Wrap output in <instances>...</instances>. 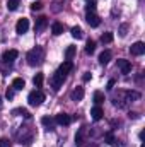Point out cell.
Segmentation results:
<instances>
[{"instance_id":"obj_7","label":"cell","mask_w":145,"mask_h":147,"mask_svg":"<svg viewBox=\"0 0 145 147\" xmlns=\"http://www.w3.org/2000/svg\"><path fill=\"white\" fill-rule=\"evenodd\" d=\"M130 53H132V55H135V57L144 55V53H145V45L142 43V41L133 43V45H132V48H130Z\"/></svg>"},{"instance_id":"obj_30","label":"cell","mask_w":145,"mask_h":147,"mask_svg":"<svg viewBox=\"0 0 145 147\" xmlns=\"http://www.w3.org/2000/svg\"><path fill=\"white\" fill-rule=\"evenodd\" d=\"M85 10H87V12H94V10H96V3H94V2H87Z\"/></svg>"},{"instance_id":"obj_32","label":"cell","mask_w":145,"mask_h":147,"mask_svg":"<svg viewBox=\"0 0 145 147\" xmlns=\"http://www.w3.org/2000/svg\"><path fill=\"white\" fill-rule=\"evenodd\" d=\"M91 77H92L91 72H85L84 75H82V80H84V82H89V80H91Z\"/></svg>"},{"instance_id":"obj_10","label":"cell","mask_w":145,"mask_h":147,"mask_svg":"<svg viewBox=\"0 0 145 147\" xmlns=\"http://www.w3.org/2000/svg\"><path fill=\"white\" fill-rule=\"evenodd\" d=\"M72 69H73V63L70 62V60H65V62H63V63H62V65L58 67V70H56V72H58V74H62L63 77H67V74L70 72Z\"/></svg>"},{"instance_id":"obj_2","label":"cell","mask_w":145,"mask_h":147,"mask_svg":"<svg viewBox=\"0 0 145 147\" xmlns=\"http://www.w3.org/2000/svg\"><path fill=\"white\" fill-rule=\"evenodd\" d=\"M26 60H28V63H29L31 67H38V65H41L43 60H44V50H43L41 46H36V48L29 50L28 55H26Z\"/></svg>"},{"instance_id":"obj_20","label":"cell","mask_w":145,"mask_h":147,"mask_svg":"<svg viewBox=\"0 0 145 147\" xmlns=\"http://www.w3.org/2000/svg\"><path fill=\"white\" fill-rule=\"evenodd\" d=\"M12 113H14V115H19V116H22V118H31V113L28 110H24V108H15Z\"/></svg>"},{"instance_id":"obj_19","label":"cell","mask_w":145,"mask_h":147,"mask_svg":"<svg viewBox=\"0 0 145 147\" xmlns=\"http://www.w3.org/2000/svg\"><path fill=\"white\" fill-rule=\"evenodd\" d=\"M85 134H87V128L84 127V128H80V130H79V134L75 135V142H77L79 146H80V144H84V137H85Z\"/></svg>"},{"instance_id":"obj_29","label":"cell","mask_w":145,"mask_h":147,"mask_svg":"<svg viewBox=\"0 0 145 147\" xmlns=\"http://www.w3.org/2000/svg\"><path fill=\"white\" fill-rule=\"evenodd\" d=\"M39 9H43V3L41 2H34V3H31V10H39Z\"/></svg>"},{"instance_id":"obj_24","label":"cell","mask_w":145,"mask_h":147,"mask_svg":"<svg viewBox=\"0 0 145 147\" xmlns=\"http://www.w3.org/2000/svg\"><path fill=\"white\" fill-rule=\"evenodd\" d=\"M94 103H96V105L104 103V94H103L101 91H96V92H94Z\"/></svg>"},{"instance_id":"obj_6","label":"cell","mask_w":145,"mask_h":147,"mask_svg":"<svg viewBox=\"0 0 145 147\" xmlns=\"http://www.w3.org/2000/svg\"><path fill=\"white\" fill-rule=\"evenodd\" d=\"M55 123L67 127V125H70V123H72V116H70V115H67V113H58V115L55 116Z\"/></svg>"},{"instance_id":"obj_35","label":"cell","mask_w":145,"mask_h":147,"mask_svg":"<svg viewBox=\"0 0 145 147\" xmlns=\"http://www.w3.org/2000/svg\"><path fill=\"white\" fill-rule=\"evenodd\" d=\"M113 87H114V80H109L108 82V91H113Z\"/></svg>"},{"instance_id":"obj_9","label":"cell","mask_w":145,"mask_h":147,"mask_svg":"<svg viewBox=\"0 0 145 147\" xmlns=\"http://www.w3.org/2000/svg\"><path fill=\"white\" fill-rule=\"evenodd\" d=\"M17 57H19V51H17V50H7V51L3 53L2 60H3L5 63H10V62H14Z\"/></svg>"},{"instance_id":"obj_23","label":"cell","mask_w":145,"mask_h":147,"mask_svg":"<svg viewBox=\"0 0 145 147\" xmlns=\"http://www.w3.org/2000/svg\"><path fill=\"white\" fill-rule=\"evenodd\" d=\"M43 80H44L43 74H36V75H34V79H33V84H34V87H41V86H43Z\"/></svg>"},{"instance_id":"obj_18","label":"cell","mask_w":145,"mask_h":147,"mask_svg":"<svg viewBox=\"0 0 145 147\" xmlns=\"http://www.w3.org/2000/svg\"><path fill=\"white\" fill-rule=\"evenodd\" d=\"M41 123H43L44 127H48V130H53V127H55V120L50 118V116H43V118H41Z\"/></svg>"},{"instance_id":"obj_26","label":"cell","mask_w":145,"mask_h":147,"mask_svg":"<svg viewBox=\"0 0 145 147\" xmlns=\"http://www.w3.org/2000/svg\"><path fill=\"white\" fill-rule=\"evenodd\" d=\"M70 33H72V36L75 38V39H80V38L84 36V34H82V29H80L79 26H75V28H72V31H70Z\"/></svg>"},{"instance_id":"obj_8","label":"cell","mask_w":145,"mask_h":147,"mask_svg":"<svg viewBox=\"0 0 145 147\" xmlns=\"http://www.w3.org/2000/svg\"><path fill=\"white\" fill-rule=\"evenodd\" d=\"M85 21H87V24L91 26V28H97L99 24H101V19L94 14V12H87V16H85Z\"/></svg>"},{"instance_id":"obj_28","label":"cell","mask_w":145,"mask_h":147,"mask_svg":"<svg viewBox=\"0 0 145 147\" xmlns=\"http://www.w3.org/2000/svg\"><path fill=\"white\" fill-rule=\"evenodd\" d=\"M104 139L108 140L109 144H114V146H118V142L114 140V137H113V134H106V135H104Z\"/></svg>"},{"instance_id":"obj_4","label":"cell","mask_w":145,"mask_h":147,"mask_svg":"<svg viewBox=\"0 0 145 147\" xmlns=\"http://www.w3.org/2000/svg\"><path fill=\"white\" fill-rule=\"evenodd\" d=\"M63 80H65V77L62 75V74L55 72L53 74V77L50 79V84H51V87H53V91H58L60 87H62V84H63Z\"/></svg>"},{"instance_id":"obj_15","label":"cell","mask_w":145,"mask_h":147,"mask_svg":"<svg viewBox=\"0 0 145 147\" xmlns=\"http://www.w3.org/2000/svg\"><path fill=\"white\" fill-rule=\"evenodd\" d=\"M109 60H111V51H109V50H104V51L99 55V63H101V65H108Z\"/></svg>"},{"instance_id":"obj_22","label":"cell","mask_w":145,"mask_h":147,"mask_svg":"<svg viewBox=\"0 0 145 147\" xmlns=\"http://www.w3.org/2000/svg\"><path fill=\"white\" fill-rule=\"evenodd\" d=\"M94 51H96V43L89 39V41H87V45H85V53H87V55H92Z\"/></svg>"},{"instance_id":"obj_34","label":"cell","mask_w":145,"mask_h":147,"mask_svg":"<svg viewBox=\"0 0 145 147\" xmlns=\"http://www.w3.org/2000/svg\"><path fill=\"white\" fill-rule=\"evenodd\" d=\"M5 96H7V99H12L14 98V89H7V94Z\"/></svg>"},{"instance_id":"obj_1","label":"cell","mask_w":145,"mask_h":147,"mask_svg":"<svg viewBox=\"0 0 145 147\" xmlns=\"http://www.w3.org/2000/svg\"><path fill=\"white\" fill-rule=\"evenodd\" d=\"M15 137L19 140L21 146H31L33 140H34V130L28 125H22L17 132H15Z\"/></svg>"},{"instance_id":"obj_21","label":"cell","mask_w":145,"mask_h":147,"mask_svg":"<svg viewBox=\"0 0 145 147\" xmlns=\"http://www.w3.org/2000/svg\"><path fill=\"white\" fill-rule=\"evenodd\" d=\"M75 53H77V48H75V46H68V48L65 50V60H72Z\"/></svg>"},{"instance_id":"obj_5","label":"cell","mask_w":145,"mask_h":147,"mask_svg":"<svg viewBox=\"0 0 145 147\" xmlns=\"http://www.w3.org/2000/svg\"><path fill=\"white\" fill-rule=\"evenodd\" d=\"M28 29H29V21H28L26 17L19 19L17 24H15V33H17V34H24Z\"/></svg>"},{"instance_id":"obj_12","label":"cell","mask_w":145,"mask_h":147,"mask_svg":"<svg viewBox=\"0 0 145 147\" xmlns=\"http://www.w3.org/2000/svg\"><path fill=\"white\" fill-rule=\"evenodd\" d=\"M48 26V19L44 17V16H41V17H38L36 19V24H34V29H36L38 33H41L44 28Z\"/></svg>"},{"instance_id":"obj_33","label":"cell","mask_w":145,"mask_h":147,"mask_svg":"<svg viewBox=\"0 0 145 147\" xmlns=\"http://www.w3.org/2000/svg\"><path fill=\"white\" fill-rule=\"evenodd\" d=\"M126 29H128V26H126V24H123V26H121V29H119V34H121V36H126Z\"/></svg>"},{"instance_id":"obj_25","label":"cell","mask_w":145,"mask_h":147,"mask_svg":"<svg viewBox=\"0 0 145 147\" xmlns=\"http://www.w3.org/2000/svg\"><path fill=\"white\" fill-rule=\"evenodd\" d=\"M19 3H21V0H7V9L9 10H15L19 7Z\"/></svg>"},{"instance_id":"obj_31","label":"cell","mask_w":145,"mask_h":147,"mask_svg":"<svg viewBox=\"0 0 145 147\" xmlns=\"http://www.w3.org/2000/svg\"><path fill=\"white\" fill-rule=\"evenodd\" d=\"M0 147H12L9 139H0Z\"/></svg>"},{"instance_id":"obj_14","label":"cell","mask_w":145,"mask_h":147,"mask_svg":"<svg viewBox=\"0 0 145 147\" xmlns=\"http://www.w3.org/2000/svg\"><path fill=\"white\" fill-rule=\"evenodd\" d=\"M82 98H84V89L82 87H75L72 91V94H70V99L77 103V101H82Z\"/></svg>"},{"instance_id":"obj_27","label":"cell","mask_w":145,"mask_h":147,"mask_svg":"<svg viewBox=\"0 0 145 147\" xmlns=\"http://www.w3.org/2000/svg\"><path fill=\"white\" fill-rule=\"evenodd\" d=\"M113 38H114V36H113V33H104V34L101 36V41L108 45V43H111V41H113Z\"/></svg>"},{"instance_id":"obj_13","label":"cell","mask_w":145,"mask_h":147,"mask_svg":"<svg viewBox=\"0 0 145 147\" xmlns=\"http://www.w3.org/2000/svg\"><path fill=\"white\" fill-rule=\"evenodd\" d=\"M103 115H104V111H103V108H101L99 105H96V106L91 110V116H92V120H96V121H99V120L103 118Z\"/></svg>"},{"instance_id":"obj_16","label":"cell","mask_w":145,"mask_h":147,"mask_svg":"<svg viewBox=\"0 0 145 147\" xmlns=\"http://www.w3.org/2000/svg\"><path fill=\"white\" fill-rule=\"evenodd\" d=\"M51 33H53L55 36H60V34L63 33V24H62V22H58V21H56V22H53V24H51Z\"/></svg>"},{"instance_id":"obj_17","label":"cell","mask_w":145,"mask_h":147,"mask_svg":"<svg viewBox=\"0 0 145 147\" xmlns=\"http://www.w3.org/2000/svg\"><path fill=\"white\" fill-rule=\"evenodd\" d=\"M24 86H26V82H24V79H21V77H17V79L12 80V89H15V91L24 89Z\"/></svg>"},{"instance_id":"obj_11","label":"cell","mask_w":145,"mask_h":147,"mask_svg":"<svg viewBox=\"0 0 145 147\" xmlns=\"http://www.w3.org/2000/svg\"><path fill=\"white\" fill-rule=\"evenodd\" d=\"M118 69L121 70V74H130L132 63H130L128 60H125V58H119V60H118Z\"/></svg>"},{"instance_id":"obj_3","label":"cell","mask_w":145,"mask_h":147,"mask_svg":"<svg viewBox=\"0 0 145 147\" xmlns=\"http://www.w3.org/2000/svg\"><path fill=\"white\" fill-rule=\"evenodd\" d=\"M28 101H29V105H31V106H39V105L44 101V92H43L41 89H36V91L29 92Z\"/></svg>"},{"instance_id":"obj_36","label":"cell","mask_w":145,"mask_h":147,"mask_svg":"<svg viewBox=\"0 0 145 147\" xmlns=\"http://www.w3.org/2000/svg\"><path fill=\"white\" fill-rule=\"evenodd\" d=\"M85 2H94V0H85Z\"/></svg>"}]
</instances>
